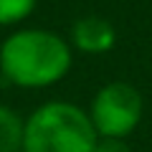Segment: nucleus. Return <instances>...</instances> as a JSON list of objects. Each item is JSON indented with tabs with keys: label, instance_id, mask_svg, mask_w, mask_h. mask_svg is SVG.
Wrapping results in <instances>:
<instances>
[{
	"label": "nucleus",
	"instance_id": "1",
	"mask_svg": "<svg viewBox=\"0 0 152 152\" xmlns=\"http://www.w3.org/2000/svg\"><path fill=\"white\" fill-rule=\"evenodd\" d=\"M71 46L46 28H20L0 46V74L20 89L53 86L71 71Z\"/></svg>",
	"mask_w": 152,
	"mask_h": 152
},
{
	"label": "nucleus",
	"instance_id": "2",
	"mask_svg": "<svg viewBox=\"0 0 152 152\" xmlns=\"http://www.w3.org/2000/svg\"><path fill=\"white\" fill-rule=\"evenodd\" d=\"M96 140L86 109L53 99L28 114L20 152H91Z\"/></svg>",
	"mask_w": 152,
	"mask_h": 152
},
{
	"label": "nucleus",
	"instance_id": "3",
	"mask_svg": "<svg viewBox=\"0 0 152 152\" xmlns=\"http://www.w3.org/2000/svg\"><path fill=\"white\" fill-rule=\"evenodd\" d=\"M86 112L99 137L127 140L142 122L145 99L134 84L109 81L104 86H99V91L94 94Z\"/></svg>",
	"mask_w": 152,
	"mask_h": 152
},
{
	"label": "nucleus",
	"instance_id": "4",
	"mask_svg": "<svg viewBox=\"0 0 152 152\" xmlns=\"http://www.w3.org/2000/svg\"><path fill=\"white\" fill-rule=\"evenodd\" d=\"M117 43V31L112 20L102 15H84L71 26V46L81 53L102 56L114 48Z\"/></svg>",
	"mask_w": 152,
	"mask_h": 152
},
{
	"label": "nucleus",
	"instance_id": "5",
	"mask_svg": "<svg viewBox=\"0 0 152 152\" xmlns=\"http://www.w3.org/2000/svg\"><path fill=\"white\" fill-rule=\"evenodd\" d=\"M23 127L26 119H20L13 109L0 104V152H20Z\"/></svg>",
	"mask_w": 152,
	"mask_h": 152
},
{
	"label": "nucleus",
	"instance_id": "6",
	"mask_svg": "<svg viewBox=\"0 0 152 152\" xmlns=\"http://www.w3.org/2000/svg\"><path fill=\"white\" fill-rule=\"evenodd\" d=\"M38 0H0V26L23 23L33 10Z\"/></svg>",
	"mask_w": 152,
	"mask_h": 152
},
{
	"label": "nucleus",
	"instance_id": "7",
	"mask_svg": "<svg viewBox=\"0 0 152 152\" xmlns=\"http://www.w3.org/2000/svg\"><path fill=\"white\" fill-rule=\"evenodd\" d=\"M91 152H134V150L129 147L127 140H119V137H99Z\"/></svg>",
	"mask_w": 152,
	"mask_h": 152
}]
</instances>
